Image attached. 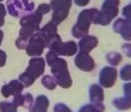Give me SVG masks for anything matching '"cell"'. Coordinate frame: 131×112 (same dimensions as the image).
I'll list each match as a JSON object with an SVG mask.
<instances>
[{"label":"cell","instance_id":"9a60e30c","mask_svg":"<svg viewBox=\"0 0 131 112\" xmlns=\"http://www.w3.org/2000/svg\"><path fill=\"white\" fill-rule=\"evenodd\" d=\"M49 109V99L43 94H39L37 98L34 100L30 112H48Z\"/></svg>","mask_w":131,"mask_h":112},{"label":"cell","instance_id":"5b68a950","mask_svg":"<svg viewBox=\"0 0 131 112\" xmlns=\"http://www.w3.org/2000/svg\"><path fill=\"white\" fill-rule=\"evenodd\" d=\"M49 5L52 11L51 21L59 25L68 17L69 8L72 6V0H51Z\"/></svg>","mask_w":131,"mask_h":112},{"label":"cell","instance_id":"836d02e7","mask_svg":"<svg viewBox=\"0 0 131 112\" xmlns=\"http://www.w3.org/2000/svg\"><path fill=\"white\" fill-rule=\"evenodd\" d=\"M79 112H85V111H82V110H81V109H80V110H79Z\"/></svg>","mask_w":131,"mask_h":112},{"label":"cell","instance_id":"ac0fdd59","mask_svg":"<svg viewBox=\"0 0 131 112\" xmlns=\"http://www.w3.org/2000/svg\"><path fill=\"white\" fill-rule=\"evenodd\" d=\"M81 110L85 112H104L105 106L101 103H92V104H87V105L82 106Z\"/></svg>","mask_w":131,"mask_h":112},{"label":"cell","instance_id":"3957f363","mask_svg":"<svg viewBox=\"0 0 131 112\" xmlns=\"http://www.w3.org/2000/svg\"><path fill=\"white\" fill-rule=\"evenodd\" d=\"M119 0H105L103 3L101 10L98 12L97 18L94 19L93 24L106 26L117 17Z\"/></svg>","mask_w":131,"mask_h":112},{"label":"cell","instance_id":"4fadbf2b","mask_svg":"<svg viewBox=\"0 0 131 112\" xmlns=\"http://www.w3.org/2000/svg\"><path fill=\"white\" fill-rule=\"evenodd\" d=\"M24 86L19 80H12L10 82L5 84L1 87V94L5 98H10V97H14L16 94L21 93V91L24 89Z\"/></svg>","mask_w":131,"mask_h":112},{"label":"cell","instance_id":"4dcf8cb0","mask_svg":"<svg viewBox=\"0 0 131 112\" xmlns=\"http://www.w3.org/2000/svg\"><path fill=\"white\" fill-rule=\"evenodd\" d=\"M6 63V53L4 50H0V68L5 66Z\"/></svg>","mask_w":131,"mask_h":112},{"label":"cell","instance_id":"7402d4cb","mask_svg":"<svg viewBox=\"0 0 131 112\" xmlns=\"http://www.w3.org/2000/svg\"><path fill=\"white\" fill-rule=\"evenodd\" d=\"M18 107L13 103L1 102L0 103V112H17Z\"/></svg>","mask_w":131,"mask_h":112},{"label":"cell","instance_id":"4316f807","mask_svg":"<svg viewBox=\"0 0 131 112\" xmlns=\"http://www.w3.org/2000/svg\"><path fill=\"white\" fill-rule=\"evenodd\" d=\"M54 112H72V110L67 105H64L63 103H59L54 106Z\"/></svg>","mask_w":131,"mask_h":112},{"label":"cell","instance_id":"f1b7e54d","mask_svg":"<svg viewBox=\"0 0 131 112\" xmlns=\"http://www.w3.org/2000/svg\"><path fill=\"white\" fill-rule=\"evenodd\" d=\"M122 50L124 53L125 56H128L131 59V43H126V44H123L122 46Z\"/></svg>","mask_w":131,"mask_h":112},{"label":"cell","instance_id":"7a4b0ae2","mask_svg":"<svg viewBox=\"0 0 131 112\" xmlns=\"http://www.w3.org/2000/svg\"><path fill=\"white\" fill-rule=\"evenodd\" d=\"M50 69H51L52 76L55 77L56 82L60 87L62 88H69L73 84V80L70 75H69L68 64L67 61L62 57H57L54 62L50 64Z\"/></svg>","mask_w":131,"mask_h":112},{"label":"cell","instance_id":"e575fe53","mask_svg":"<svg viewBox=\"0 0 131 112\" xmlns=\"http://www.w3.org/2000/svg\"><path fill=\"white\" fill-rule=\"evenodd\" d=\"M1 1H3V0H0V3H1Z\"/></svg>","mask_w":131,"mask_h":112},{"label":"cell","instance_id":"ba28073f","mask_svg":"<svg viewBox=\"0 0 131 112\" xmlns=\"http://www.w3.org/2000/svg\"><path fill=\"white\" fill-rule=\"evenodd\" d=\"M45 48V43L44 39L42 37V35L39 33V31L36 32L35 35L31 36V38L28 43V47H26V53L29 56H32V57H37V56H41L43 50Z\"/></svg>","mask_w":131,"mask_h":112},{"label":"cell","instance_id":"ffe728a7","mask_svg":"<svg viewBox=\"0 0 131 112\" xmlns=\"http://www.w3.org/2000/svg\"><path fill=\"white\" fill-rule=\"evenodd\" d=\"M106 60L107 62L110 63L112 67H116L118 66L119 63L122 62V60H123V56L121 55L119 53H114V51H111L106 55Z\"/></svg>","mask_w":131,"mask_h":112},{"label":"cell","instance_id":"e0dca14e","mask_svg":"<svg viewBox=\"0 0 131 112\" xmlns=\"http://www.w3.org/2000/svg\"><path fill=\"white\" fill-rule=\"evenodd\" d=\"M112 104H113L114 107H117L118 110H130L131 109V98H129V97H125V95H123V97H119V98H116L112 102Z\"/></svg>","mask_w":131,"mask_h":112},{"label":"cell","instance_id":"9c48e42d","mask_svg":"<svg viewBox=\"0 0 131 112\" xmlns=\"http://www.w3.org/2000/svg\"><path fill=\"white\" fill-rule=\"evenodd\" d=\"M39 33H41L43 39H44V43H45V47H47V48H49L51 43L61 41V37H60V35L57 33V25H56L55 23H52L51 20L49 21V23H47V24L39 30Z\"/></svg>","mask_w":131,"mask_h":112},{"label":"cell","instance_id":"d6a6232c","mask_svg":"<svg viewBox=\"0 0 131 112\" xmlns=\"http://www.w3.org/2000/svg\"><path fill=\"white\" fill-rule=\"evenodd\" d=\"M3 39H4V32L0 30V46H1V43H3Z\"/></svg>","mask_w":131,"mask_h":112},{"label":"cell","instance_id":"cb8c5ba5","mask_svg":"<svg viewBox=\"0 0 131 112\" xmlns=\"http://www.w3.org/2000/svg\"><path fill=\"white\" fill-rule=\"evenodd\" d=\"M32 104H34V97H32L31 93H25V94H23L21 107H24V109H26V110H30Z\"/></svg>","mask_w":131,"mask_h":112},{"label":"cell","instance_id":"8992f818","mask_svg":"<svg viewBox=\"0 0 131 112\" xmlns=\"http://www.w3.org/2000/svg\"><path fill=\"white\" fill-rule=\"evenodd\" d=\"M7 12L13 17H23L35 8L32 0H7Z\"/></svg>","mask_w":131,"mask_h":112},{"label":"cell","instance_id":"8fae6325","mask_svg":"<svg viewBox=\"0 0 131 112\" xmlns=\"http://www.w3.org/2000/svg\"><path fill=\"white\" fill-rule=\"evenodd\" d=\"M74 63L75 66L79 68L80 70L82 72H92L95 67V63H94V60L90 56L88 53H82V51H79L75 56V60H74Z\"/></svg>","mask_w":131,"mask_h":112},{"label":"cell","instance_id":"277c9868","mask_svg":"<svg viewBox=\"0 0 131 112\" xmlns=\"http://www.w3.org/2000/svg\"><path fill=\"white\" fill-rule=\"evenodd\" d=\"M123 18H119L114 21L113 24V31L125 39L130 42L131 41V4L125 6L122 11Z\"/></svg>","mask_w":131,"mask_h":112},{"label":"cell","instance_id":"2e32d148","mask_svg":"<svg viewBox=\"0 0 131 112\" xmlns=\"http://www.w3.org/2000/svg\"><path fill=\"white\" fill-rule=\"evenodd\" d=\"M90 100L91 103H103L104 100V89L100 85H92L90 87Z\"/></svg>","mask_w":131,"mask_h":112},{"label":"cell","instance_id":"7c38bea8","mask_svg":"<svg viewBox=\"0 0 131 112\" xmlns=\"http://www.w3.org/2000/svg\"><path fill=\"white\" fill-rule=\"evenodd\" d=\"M44 69H45V60L37 56V57H32L29 61V66L28 69L25 72H28L31 76H34L35 79L39 77L41 75L44 74Z\"/></svg>","mask_w":131,"mask_h":112},{"label":"cell","instance_id":"83f0119b","mask_svg":"<svg viewBox=\"0 0 131 112\" xmlns=\"http://www.w3.org/2000/svg\"><path fill=\"white\" fill-rule=\"evenodd\" d=\"M6 7H5V5L4 4L0 3V28L4 25V23H5V16H6Z\"/></svg>","mask_w":131,"mask_h":112},{"label":"cell","instance_id":"1f68e13d","mask_svg":"<svg viewBox=\"0 0 131 112\" xmlns=\"http://www.w3.org/2000/svg\"><path fill=\"white\" fill-rule=\"evenodd\" d=\"M90 1H91V0H74V3H75L78 6H80V7L86 6V5L90 3Z\"/></svg>","mask_w":131,"mask_h":112},{"label":"cell","instance_id":"30bf717a","mask_svg":"<svg viewBox=\"0 0 131 112\" xmlns=\"http://www.w3.org/2000/svg\"><path fill=\"white\" fill-rule=\"evenodd\" d=\"M117 69L116 67L107 66L104 67L99 73V85L103 88H110L112 87L117 80Z\"/></svg>","mask_w":131,"mask_h":112},{"label":"cell","instance_id":"d4e9b609","mask_svg":"<svg viewBox=\"0 0 131 112\" xmlns=\"http://www.w3.org/2000/svg\"><path fill=\"white\" fill-rule=\"evenodd\" d=\"M39 14H42V16H44V14L49 13L50 11H51V7H50V5L49 4H41L39 6H38V8L36 10Z\"/></svg>","mask_w":131,"mask_h":112},{"label":"cell","instance_id":"6da1fadb","mask_svg":"<svg viewBox=\"0 0 131 112\" xmlns=\"http://www.w3.org/2000/svg\"><path fill=\"white\" fill-rule=\"evenodd\" d=\"M99 10L97 8H87L80 12L78 20L74 24L72 29V33L76 38H82L83 36H86L88 33L91 24L94 23V19L97 18V14Z\"/></svg>","mask_w":131,"mask_h":112},{"label":"cell","instance_id":"5bb4252c","mask_svg":"<svg viewBox=\"0 0 131 112\" xmlns=\"http://www.w3.org/2000/svg\"><path fill=\"white\" fill-rule=\"evenodd\" d=\"M97 46H98L97 37H95V36L86 35V36H83L82 38H80L78 48H79L80 51H82V53H90L94 48H97Z\"/></svg>","mask_w":131,"mask_h":112},{"label":"cell","instance_id":"52a82bcc","mask_svg":"<svg viewBox=\"0 0 131 112\" xmlns=\"http://www.w3.org/2000/svg\"><path fill=\"white\" fill-rule=\"evenodd\" d=\"M78 44L73 41H68V42H62V41H57L50 44L49 50H51L54 53H56L59 56H74L78 51Z\"/></svg>","mask_w":131,"mask_h":112},{"label":"cell","instance_id":"f546056e","mask_svg":"<svg viewBox=\"0 0 131 112\" xmlns=\"http://www.w3.org/2000/svg\"><path fill=\"white\" fill-rule=\"evenodd\" d=\"M123 92H124V95H125V97H129V98H131V82L123 85Z\"/></svg>","mask_w":131,"mask_h":112},{"label":"cell","instance_id":"d6986e66","mask_svg":"<svg viewBox=\"0 0 131 112\" xmlns=\"http://www.w3.org/2000/svg\"><path fill=\"white\" fill-rule=\"evenodd\" d=\"M42 85L44 86V88L49 89V91H52L57 86V82H56L55 77L52 75H44L42 77Z\"/></svg>","mask_w":131,"mask_h":112},{"label":"cell","instance_id":"44dd1931","mask_svg":"<svg viewBox=\"0 0 131 112\" xmlns=\"http://www.w3.org/2000/svg\"><path fill=\"white\" fill-rule=\"evenodd\" d=\"M18 80L23 84V86H24V87H30V86H32V85H34V82L36 81V79H35L34 76H31L28 72H24L23 74H20V75H19V79H18Z\"/></svg>","mask_w":131,"mask_h":112},{"label":"cell","instance_id":"484cf974","mask_svg":"<svg viewBox=\"0 0 131 112\" xmlns=\"http://www.w3.org/2000/svg\"><path fill=\"white\" fill-rule=\"evenodd\" d=\"M59 57V55L56 53H54V51H51V50H49L48 54L45 55V61H47V63H48V66H50L54 61H55L56 59Z\"/></svg>","mask_w":131,"mask_h":112},{"label":"cell","instance_id":"603a6c76","mask_svg":"<svg viewBox=\"0 0 131 112\" xmlns=\"http://www.w3.org/2000/svg\"><path fill=\"white\" fill-rule=\"evenodd\" d=\"M119 76L124 81H131V64H126L121 69Z\"/></svg>","mask_w":131,"mask_h":112}]
</instances>
